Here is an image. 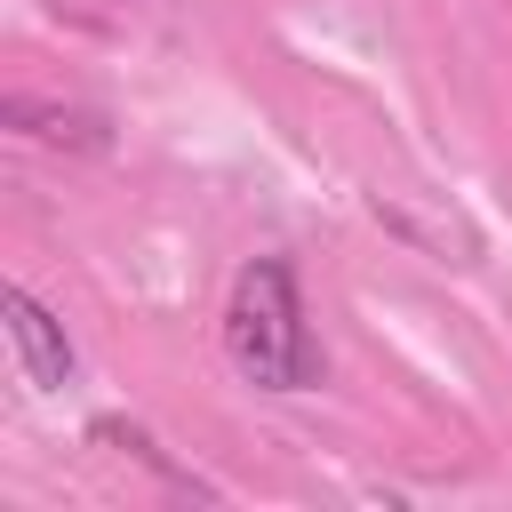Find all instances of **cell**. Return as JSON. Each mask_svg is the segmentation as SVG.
Returning a JSON list of instances; mask_svg holds the SVG:
<instances>
[{
  "label": "cell",
  "mask_w": 512,
  "mask_h": 512,
  "mask_svg": "<svg viewBox=\"0 0 512 512\" xmlns=\"http://www.w3.org/2000/svg\"><path fill=\"white\" fill-rule=\"evenodd\" d=\"M224 352L256 392H312L328 376V352L304 328V296H296V264L288 256L240 264V280L224 296Z\"/></svg>",
  "instance_id": "6da1fadb"
},
{
  "label": "cell",
  "mask_w": 512,
  "mask_h": 512,
  "mask_svg": "<svg viewBox=\"0 0 512 512\" xmlns=\"http://www.w3.org/2000/svg\"><path fill=\"white\" fill-rule=\"evenodd\" d=\"M0 312H8V344H16V368H24V384L32 392H64L72 384V336H64V320L32 296V288H8L0 296Z\"/></svg>",
  "instance_id": "7a4b0ae2"
}]
</instances>
